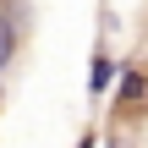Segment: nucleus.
I'll return each instance as SVG.
<instances>
[{"label": "nucleus", "instance_id": "nucleus-1", "mask_svg": "<svg viewBox=\"0 0 148 148\" xmlns=\"http://www.w3.org/2000/svg\"><path fill=\"white\" fill-rule=\"evenodd\" d=\"M115 77H121V60L99 44V49H93V66H88V93H110V88H115Z\"/></svg>", "mask_w": 148, "mask_h": 148}, {"label": "nucleus", "instance_id": "nucleus-2", "mask_svg": "<svg viewBox=\"0 0 148 148\" xmlns=\"http://www.w3.org/2000/svg\"><path fill=\"white\" fill-rule=\"evenodd\" d=\"M16 16H22V0H0V66H11L16 55V38H22Z\"/></svg>", "mask_w": 148, "mask_h": 148}, {"label": "nucleus", "instance_id": "nucleus-3", "mask_svg": "<svg viewBox=\"0 0 148 148\" xmlns=\"http://www.w3.org/2000/svg\"><path fill=\"white\" fill-rule=\"evenodd\" d=\"M77 148H99V132H82V137H77Z\"/></svg>", "mask_w": 148, "mask_h": 148}]
</instances>
